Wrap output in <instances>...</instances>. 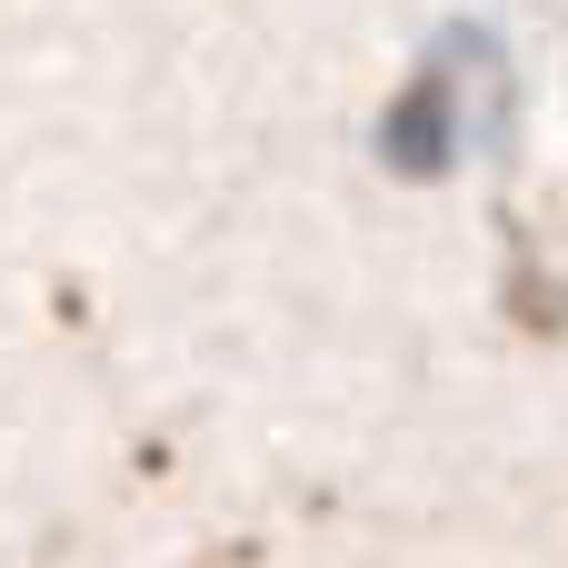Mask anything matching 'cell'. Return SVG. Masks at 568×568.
Masks as SVG:
<instances>
[{
  "mask_svg": "<svg viewBox=\"0 0 568 568\" xmlns=\"http://www.w3.org/2000/svg\"><path fill=\"white\" fill-rule=\"evenodd\" d=\"M459 120H469V100H459V50H449V60H429L409 80V100L389 120V160L399 170H449L459 160Z\"/></svg>",
  "mask_w": 568,
  "mask_h": 568,
  "instance_id": "1",
  "label": "cell"
}]
</instances>
